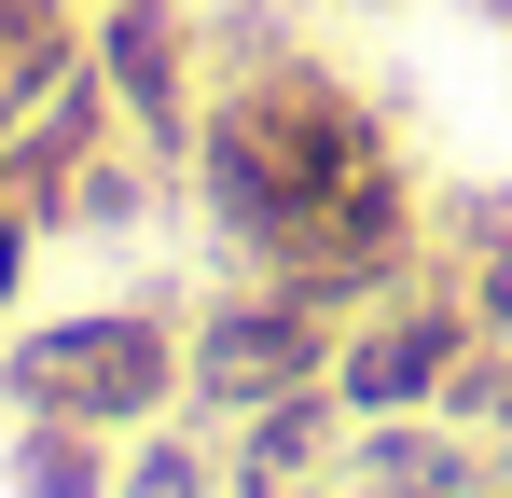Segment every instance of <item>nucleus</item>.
Here are the masks:
<instances>
[{"instance_id":"f257e3e1","label":"nucleus","mask_w":512,"mask_h":498,"mask_svg":"<svg viewBox=\"0 0 512 498\" xmlns=\"http://www.w3.org/2000/svg\"><path fill=\"white\" fill-rule=\"evenodd\" d=\"M388 166H402V125H388L374 83H346L277 14H208V125H194L180 194H194L208 249H222V277H277Z\"/></svg>"},{"instance_id":"f03ea898","label":"nucleus","mask_w":512,"mask_h":498,"mask_svg":"<svg viewBox=\"0 0 512 498\" xmlns=\"http://www.w3.org/2000/svg\"><path fill=\"white\" fill-rule=\"evenodd\" d=\"M0 415H70V429H167L180 415V305L167 291H111L70 319H14L0 332Z\"/></svg>"},{"instance_id":"7ed1b4c3","label":"nucleus","mask_w":512,"mask_h":498,"mask_svg":"<svg viewBox=\"0 0 512 498\" xmlns=\"http://www.w3.org/2000/svg\"><path fill=\"white\" fill-rule=\"evenodd\" d=\"M333 346H346V319H319L291 277H222V291L180 305V415L236 429L291 388H333Z\"/></svg>"},{"instance_id":"20e7f679","label":"nucleus","mask_w":512,"mask_h":498,"mask_svg":"<svg viewBox=\"0 0 512 498\" xmlns=\"http://www.w3.org/2000/svg\"><path fill=\"white\" fill-rule=\"evenodd\" d=\"M84 56L111 83V111H125V139L194 166V125H208V14L194 0H97Z\"/></svg>"},{"instance_id":"39448f33","label":"nucleus","mask_w":512,"mask_h":498,"mask_svg":"<svg viewBox=\"0 0 512 498\" xmlns=\"http://www.w3.org/2000/svg\"><path fill=\"white\" fill-rule=\"evenodd\" d=\"M457 360H471V305H457V277L429 263L416 291H388V305H360V319H346L333 402H346V429H360V415H443Z\"/></svg>"},{"instance_id":"423d86ee","label":"nucleus","mask_w":512,"mask_h":498,"mask_svg":"<svg viewBox=\"0 0 512 498\" xmlns=\"http://www.w3.org/2000/svg\"><path fill=\"white\" fill-rule=\"evenodd\" d=\"M333 485L346 498H512V471H499V443L457 429V415H360Z\"/></svg>"},{"instance_id":"0eeeda50","label":"nucleus","mask_w":512,"mask_h":498,"mask_svg":"<svg viewBox=\"0 0 512 498\" xmlns=\"http://www.w3.org/2000/svg\"><path fill=\"white\" fill-rule=\"evenodd\" d=\"M346 457V402L333 388H291V402H263L222 429V498H291V485H333Z\"/></svg>"},{"instance_id":"6e6552de","label":"nucleus","mask_w":512,"mask_h":498,"mask_svg":"<svg viewBox=\"0 0 512 498\" xmlns=\"http://www.w3.org/2000/svg\"><path fill=\"white\" fill-rule=\"evenodd\" d=\"M429 263L457 277V305L485 346H512V194L499 180H457V194H429Z\"/></svg>"},{"instance_id":"1a4fd4ad","label":"nucleus","mask_w":512,"mask_h":498,"mask_svg":"<svg viewBox=\"0 0 512 498\" xmlns=\"http://www.w3.org/2000/svg\"><path fill=\"white\" fill-rule=\"evenodd\" d=\"M0 485L14 498H111L125 485V443L70 429V415H0Z\"/></svg>"},{"instance_id":"9d476101","label":"nucleus","mask_w":512,"mask_h":498,"mask_svg":"<svg viewBox=\"0 0 512 498\" xmlns=\"http://www.w3.org/2000/svg\"><path fill=\"white\" fill-rule=\"evenodd\" d=\"M84 14L97 0H0V139L84 70Z\"/></svg>"},{"instance_id":"9b49d317","label":"nucleus","mask_w":512,"mask_h":498,"mask_svg":"<svg viewBox=\"0 0 512 498\" xmlns=\"http://www.w3.org/2000/svg\"><path fill=\"white\" fill-rule=\"evenodd\" d=\"M167 194H180V166H167V153H139V139H97V166L70 180V208H56V236H139Z\"/></svg>"},{"instance_id":"f8f14e48","label":"nucleus","mask_w":512,"mask_h":498,"mask_svg":"<svg viewBox=\"0 0 512 498\" xmlns=\"http://www.w3.org/2000/svg\"><path fill=\"white\" fill-rule=\"evenodd\" d=\"M111 498H222V429H208V415H167V429H139Z\"/></svg>"},{"instance_id":"ddd939ff","label":"nucleus","mask_w":512,"mask_h":498,"mask_svg":"<svg viewBox=\"0 0 512 498\" xmlns=\"http://www.w3.org/2000/svg\"><path fill=\"white\" fill-rule=\"evenodd\" d=\"M443 415H457V429H485V443H512V346H485V332H471V360H457Z\"/></svg>"},{"instance_id":"4468645a","label":"nucleus","mask_w":512,"mask_h":498,"mask_svg":"<svg viewBox=\"0 0 512 498\" xmlns=\"http://www.w3.org/2000/svg\"><path fill=\"white\" fill-rule=\"evenodd\" d=\"M42 222H28V208H14V180H0V332H14V305H28V277H42Z\"/></svg>"},{"instance_id":"2eb2a0df","label":"nucleus","mask_w":512,"mask_h":498,"mask_svg":"<svg viewBox=\"0 0 512 498\" xmlns=\"http://www.w3.org/2000/svg\"><path fill=\"white\" fill-rule=\"evenodd\" d=\"M457 14H485V28H512V0H457Z\"/></svg>"},{"instance_id":"dca6fc26","label":"nucleus","mask_w":512,"mask_h":498,"mask_svg":"<svg viewBox=\"0 0 512 498\" xmlns=\"http://www.w3.org/2000/svg\"><path fill=\"white\" fill-rule=\"evenodd\" d=\"M346 14H402V0H346Z\"/></svg>"},{"instance_id":"f3484780","label":"nucleus","mask_w":512,"mask_h":498,"mask_svg":"<svg viewBox=\"0 0 512 498\" xmlns=\"http://www.w3.org/2000/svg\"><path fill=\"white\" fill-rule=\"evenodd\" d=\"M291 498H346V485H291Z\"/></svg>"},{"instance_id":"a211bd4d","label":"nucleus","mask_w":512,"mask_h":498,"mask_svg":"<svg viewBox=\"0 0 512 498\" xmlns=\"http://www.w3.org/2000/svg\"><path fill=\"white\" fill-rule=\"evenodd\" d=\"M499 471H512V443H499Z\"/></svg>"}]
</instances>
